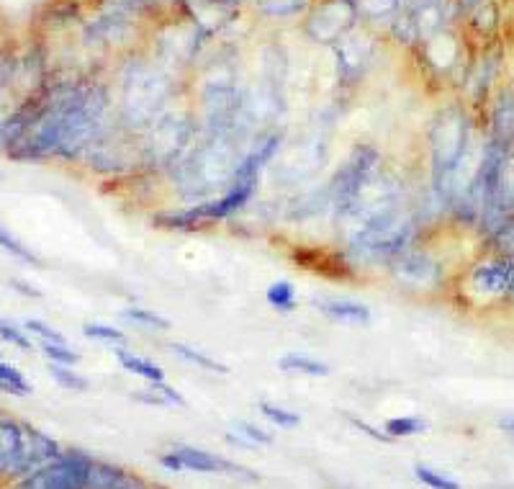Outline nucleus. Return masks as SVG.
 <instances>
[{
  "label": "nucleus",
  "mask_w": 514,
  "mask_h": 489,
  "mask_svg": "<svg viewBox=\"0 0 514 489\" xmlns=\"http://www.w3.org/2000/svg\"><path fill=\"white\" fill-rule=\"evenodd\" d=\"M106 93L98 88H70L49 93L34 127L8 155L13 160H78L106 132Z\"/></svg>",
  "instance_id": "obj_1"
},
{
  "label": "nucleus",
  "mask_w": 514,
  "mask_h": 489,
  "mask_svg": "<svg viewBox=\"0 0 514 489\" xmlns=\"http://www.w3.org/2000/svg\"><path fill=\"white\" fill-rule=\"evenodd\" d=\"M242 134H209L204 142H196L193 150L173 168V178L180 186V194L186 199H204V196L216 194L222 188V194L232 183L234 173L240 168L242 157Z\"/></svg>",
  "instance_id": "obj_2"
},
{
  "label": "nucleus",
  "mask_w": 514,
  "mask_h": 489,
  "mask_svg": "<svg viewBox=\"0 0 514 489\" xmlns=\"http://www.w3.org/2000/svg\"><path fill=\"white\" fill-rule=\"evenodd\" d=\"M468 142H471V124L466 111L458 106L440 111L430 132V176L432 194L437 201L450 204L455 176L468 157Z\"/></svg>",
  "instance_id": "obj_3"
},
{
  "label": "nucleus",
  "mask_w": 514,
  "mask_h": 489,
  "mask_svg": "<svg viewBox=\"0 0 514 489\" xmlns=\"http://www.w3.org/2000/svg\"><path fill=\"white\" fill-rule=\"evenodd\" d=\"M62 451L65 448L44 430L18 417L0 415V479L16 482L57 459Z\"/></svg>",
  "instance_id": "obj_4"
},
{
  "label": "nucleus",
  "mask_w": 514,
  "mask_h": 489,
  "mask_svg": "<svg viewBox=\"0 0 514 489\" xmlns=\"http://www.w3.org/2000/svg\"><path fill=\"white\" fill-rule=\"evenodd\" d=\"M461 296L471 307H494L514 296V258L497 253L468 268L461 278Z\"/></svg>",
  "instance_id": "obj_5"
},
{
  "label": "nucleus",
  "mask_w": 514,
  "mask_h": 489,
  "mask_svg": "<svg viewBox=\"0 0 514 489\" xmlns=\"http://www.w3.org/2000/svg\"><path fill=\"white\" fill-rule=\"evenodd\" d=\"M93 461L96 456L83 448H65L57 459L11 482L8 489H88Z\"/></svg>",
  "instance_id": "obj_6"
},
{
  "label": "nucleus",
  "mask_w": 514,
  "mask_h": 489,
  "mask_svg": "<svg viewBox=\"0 0 514 489\" xmlns=\"http://www.w3.org/2000/svg\"><path fill=\"white\" fill-rule=\"evenodd\" d=\"M378 160H381V155H378L376 147L358 145L353 147V152L340 165L335 181H332V188H329L332 191V209H335L337 222L353 209L355 201L365 191V186L378 173Z\"/></svg>",
  "instance_id": "obj_7"
},
{
  "label": "nucleus",
  "mask_w": 514,
  "mask_h": 489,
  "mask_svg": "<svg viewBox=\"0 0 514 489\" xmlns=\"http://www.w3.org/2000/svg\"><path fill=\"white\" fill-rule=\"evenodd\" d=\"M389 273L396 281V286L412 294H427L443 286L445 271L443 263L422 248H404L399 255L389 260Z\"/></svg>",
  "instance_id": "obj_8"
},
{
  "label": "nucleus",
  "mask_w": 514,
  "mask_h": 489,
  "mask_svg": "<svg viewBox=\"0 0 514 489\" xmlns=\"http://www.w3.org/2000/svg\"><path fill=\"white\" fill-rule=\"evenodd\" d=\"M168 451H173L183 464V471H196V474H209V477H229V479H245V482H260V474L247 466L237 464L232 459L216 456L206 448L188 446V443H170Z\"/></svg>",
  "instance_id": "obj_9"
},
{
  "label": "nucleus",
  "mask_w": 514,
  "mask_h": 489,
  "mask_svg": "<svg viewBox=\"0 0 514 489\" xmlns=\"http://www.w3.org/2000/svg\"><path fill=\"white\" fill-rule=\"evenodd\" d=\"M489 142L507 155L514 152V91L504 88L499 91L494 109H491V129Z\"/></svg>",
  "instance_id": "obj_10"
},
{
  "label": "nucleus",
  "mask_w": 514,
  "mask_h": 489,
  "mask_svg": "<svg viewBox=\"0 0 514 489\" xmlns=\"http://www.w3.org/2000/svg\"><path fill=\"white\" fill-rule=\"evenodd\" d=\"M317 309L335 322H350V325H368L371 322V307L350 302V299H322V302H317Z\"/></svg>",
  "instance_id": "obj_11"
},
{
  "label": "nucleus",
  "mask_w": 514,
  "mask_h": 489,
  "mask_svg": "<svg viewBox=\"0 0 514 489\" xmlns=\"http://www.w3.org/2000/svg\"><path fill=\"white\" fill-rule=\"evenodd\" d=\"M278 369L283 374H293V376H311V379H324V376L332 374L324 361H317V358L304 356V353H286V356L278 361Z\"/></svg>",
  "instance_id": "obj_12"
},
{
  "label": "nucleus",
  "mask_w": 514,
  "mask_h": 489,
  "mask_svg": "<svg viewBox=\"0 0 514 489\" xmlns=\"http://www.w3.org/2000/svg\"><path fill=\"white\" fill-rule=\"evenodd\" d=\"M137 402H144L150 407H186L188 402L183 399V394L175 392L173 387H168L165 381H147V389L132 394Z\"/></svg>",
  "instance_id": "obj_13"
},
{
  "label": "nucleus",
  "mask_w": 514,
  "mask_h": 489,
  "mask_svg": "<svg viewBox=\"0 0 514 489\" xmlns=\"http://www.w3.org/2000/svg\"><path fill=\"white\" fill-rule=\"evenodd\" d=\"M116 358H119L121 369H124L126 374H134L144 381H165V371H162V366H157V363L150 361V358L137 356V353L132 351H124V348H116Z\"/></svg>",
  "instance_id": "obj_14"
},
{
  "label": "nucleus",
  "mask_w": 514,
  "mask_h": 489,
  "mask_svg": "<svg viewBox=\"0 0 514 489\" xmlns=\"http://www.w3.org/2000/svg\"><path fill=\"white\" fill-rule=\"evenodd\" d=\"M383 433L389 435L391 441H404V438H414V435L427 433V423L417 415L389 417V420L383 423Z\"/></svg>",
  "instance_id": "obj_15"
},
{
  "label": "nucleus",
  "mask_w": 514,
  "mask_h": 489,
  "mask_svg": "<svg viewBox=\"0 0 514 489\" xmlns=\"http://www.w3.org/2000/svg\"><path fill=\"white\" fill-rule=\"evenodd\" d=\"M170 351L178 358H183L186 363H191V366H196V369H204L209 371V374H229V366H224V363H219L216 358L206 356V353L196 351V348H191V345L186 343H170Z\"/></svg>",
  "instance_id": "obj_16"
},
{
  "label": "nucleus",
  "mask_w": 514,
  "mask_h": 489,
  "mask_svg": "<svg viewBox=\"0 0 514 489\" xmlns=\"http://www.w3.org/2000/svg\"><path fill=\"white\" fill-rule=\"evenodd\" d=\"M0 392L11 394V397H31L34 389L13 363L0 361Z\"/></svg>",
  "instance_id": "obj_17"
},
{
  "label": "nucleus",
  "mask_w": 514,
  "mask_h": 489,
  "mask_svg": "<svg viewBox=\"0 0 514 489\" xmlns=\"http://www.w3.org/2000/svg\"><path fill=\"white\" fill-rule=\"evenodd\" d=\"M265 299H268V304L275 309V312H283V314L293 312L296 304H299L296 286H293L291 281H275V284H270L268 291H265Z\"/></svg>",
  "instance_id": "obj_18"
},
{
  "label": "nucleus",
  "mask_w": 514,
  "mask_h": 489,
  "mask_svg": "<svg viewBox=\"0 0 514 489\" xmlns=\"http://www.w3.org/2000/svg\"><path fill=\"white\" fill-rule=\"evenodd\" d=\"M121 317L134 322V325L144 327V330H160V333H168L170 327H173L168 317H162V314L152 312V309L147 307H126L121 309Z\"/></svg>",
  "instance_id": "obj_19"
},
{
  "label": "nucleus",
  "mask_w": 514,
  "mask_h": 489,
  "mask_svg": "<svg viewBox=\"0 0 514 489\" xmlns=\"http://www.w3.org/2000/svg\"><path fill=\"white\" fill-rule=\"evenodd\" d=\"M49 376H52L62 389H67V392H88L90 389V381L85 379V376H80L72 366H62V363L49 361Z\"/></svg>",
  "instance_id": "obj_20"
},
{
  "label": "nucleus",
  "mask_w": 514,
  "mask_h": 489,
  "mask_svg": "<svg viewBox=\"0 0 514 489\" xmlns=\"http://www.w3.org/2000/svg\"><path fill=\"white\" fill-rule=\"evenodd\" d=\"M260 415L268 420L270 425H275L278 430H291V428H299L301 425V417L296 415L293 410H286V407L281 405H273V402H260Z\"/></svg>",
  "instance_id": "obj_21"
},
{
  "label": "nucleus",
  "mask_w": 514,
  "mask_h": 489,
  "mask_svg": "<svg viewBox=\"0 0 514 489\" xmlns=\"http://www.w3.org/2000/svg\"><path fill=\"white\" fill-rule=\"evenodd\" d=\"M414 479L419 484H425L427 489H461V484L455 482L453 477L443 474L440 469H432L427 464H414Z\"/></svg>",
  "instance_id": "obj_22"
},
{
  "label": "nucleus",
  "mask_w": 514,
  "mask_h": 489,
  "mask_svg": "<svg viewBox=\"0 0 514 489\" xmlns=\"http://www.w3.org/2000/svg\"><path fill=\"white\" fill-rule=\"evenodd\" d=\"M0 250H6V253H11L13 258L24 260V263H31V266H42V260H39V255L31 253L29 248H26L24 242L18 240L16 235H11V232L0 224Z\"/></svg>",
  "instance_id": "obj_23"
},
{
  "label": "nucleus",
  "mask_w": 514,
  "mask_h": 489,
  "mask_svg": "<svg viewBox=\"0 0 514 489\" xmlns=\"http://www.w3.org/2000/svg\"><path fill=\"white\" fill-rule=\"evenodd\" d=\"M232 430H234V433H237V435H242V438H245V441L250 443L252 448L270 446V443H273V435H270L265 428H260V425L250 423V420H237Z\"/></svg>",
  "instance_id": "obj_24"
},
{
  "label": "nucleus",
  "mask_w": 514,
  "mask_h": 489,
  "mask_svg": "<svg viewBox=\"0 0 514 489\" xmlns=\"http://www.w3.org/2000/svg\"><path fill=\"white\" fill-rule=\"evenodd\" d=\"M83 335H85V338L101 340V343H111V345H124L126 343V335L121 333L119 327L101 325V322H88V325H83Z\"/></svg>",
  "instance_id": "obj_25"
},
{
  "label": "nucleus",
  "mask_w": 514,
  "mask_h": 489,
  "mask_svg": "<svg viewBox=\"0 0 514 489\" xmlns=\"http://www.w3.org/2000/svg\"><path fill=\"white\" fill-rule=\"evenodd\" d=\"M44 356L52 363H62V366H75L80 361V353L72 351L67 343H39Z\"/></svg>",
  "instance_id": "obj_26"
},
{
  "label": "nucleus",
  "mask_w": 514,
  "mask_h": 489,
  "mask_svg": "<svg viewBox=\"0 0 514 489\" xmlns=\"http://www.w3.org/2000/svg\"><path fill=\"white\" fill-rule=\"evenodd\" d=\"M24 330H26V333L36 335V338L42 340V343H67L65 335H62L60 330H54V327H49L47 322L26 320V322H24Z\"/></svg>",
  "instance_id": "obj_27"
},
{
  "label": "nucleus",
  "mask_w": 514,
  "mask_h": 489,
  "mask_svg": "<svg viewBox=\"0 0 514 489\" xmlns=\"http://www.w3.org/2000/svg\"><path fill=\"white\" fill-rule=\"evenodd\" d=\"M0 340L11 343L18 351H31V348H34L31 340L24 335V330H21V327H13L11 322H6L3 317H0Z\"/></svg>",
  "instance_id": "obj_28"
},
{
  "label": "nucleus",
  "mask_w": 514,
  "mask_h": 489,
  "mask_svg": "<svg viewBox=\"0 0 514 489\" xmlns=\"http://www.w3.org/2000/svg\"><path fill=\"white\" fill-rule=\"evenodd\" d=\"M347 423L353 425L355 430H360V433H363V435H368V438H373V441H376V443H394V441H391V438H389V435L383 433V428H381V430L373 428L371 423H365V420H360V417L347 415Z\"/></svg>",
  "instance_id": "obj_29"
},
{
  "label": "nucleus",
  "mask_w": 514,
  "mask_h": 489,
  "mask_svg": "<svg viewBox=\"0 0 514 489\" xmlns=\"http://www.w3.org/2000/svg\"><path fill=\"white\" fill-rule=\"evenodd\" d=\"M499 428H502V433L514 443V415H504L502 420H499Z\"/></svg>",
  "instance_id": "obj_30"
},
{
  "label": "nucleus",
  "mask_w": 514,
  "mask_h": 489,
  "mask_svg": "<svg viewBox=\"0 0 514 489\" xmlns=\"http://www.w3.org/2000/svg\"><path fill=\"white\" fill-rule=\"evenodd\" d=\"M152 489H170V487H160V484H155V487H152Z\"/></svg>",
  "instance_id": "obj_31"
}]
</instances>
